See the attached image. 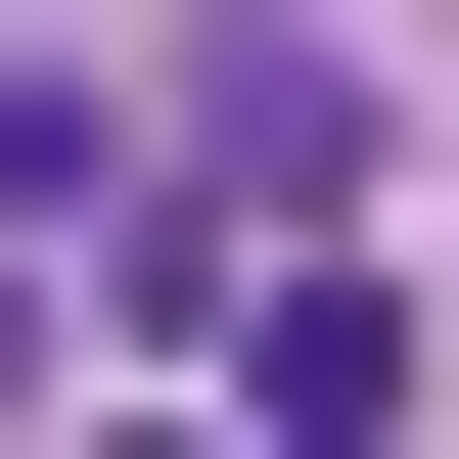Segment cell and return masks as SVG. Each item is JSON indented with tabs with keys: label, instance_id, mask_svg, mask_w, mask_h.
Segmentation results:
<instances>
[{
	"label": "cell",
	"instance_id": "obj_1",
	"mask_svg": "<svg viewBox=\"0 0 459 459\" xmlns=\"http://www.w3.org/2000/svg\"><path fill=\"white\" fill-rule=\"evenodd\" d=\"M230 459H413V322L368 276H230Z\"/></svg>",
	"mask_w": 459,
	"mask_h": 459
},
{
	"label": "cell",
	"instance_id": "obj_2",
	"mask_svg": "<svg viewBox=\"0 0 459 459\" xmlns=\"http://www.w3.org/2000/svg\"><path fill=\"white\" fill-rule=\"evenodd\" d=\"M0 413H47V276H0Z\"/></svg>",
	"mask_w": 459,
	"mask_h": 459
},
{
	"label": "cell",
	"instance_id": "obj_3",
	"mask_svg": "<svg viewBox=\"0 0 459 459\" xmlns=\"http://www.w3.org/2000/svg\"><path fill=\"white\" fill-rule=\"evenodd\" d=\"M92 459H230V413H92Z\"/></svg>",
	"mask_w": 459,
	"mask_h": 459
}]
</instances>
